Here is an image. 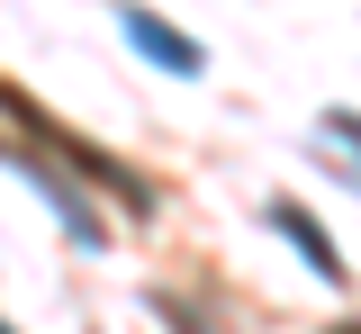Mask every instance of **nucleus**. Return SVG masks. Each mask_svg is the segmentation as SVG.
Listing matches in <instances>:
<instances>
[{
    "label": "nucleus",
    "instance_id": "1",
    "mask_svg": "<svg viewBox=\"0 0 361 334\" xmlns=\"http://www.w3.org/2000/svg\"><path fill=\"white\" fill-rule=\"evenodd\" d=\"M118 27H127V46L145 54V63H163V73H180V82L208 63V54H199V37H180L172 18H154L145 0H118Z\"/></svg>",
    "mask_w": 361,
    "mask_h": 334
},
{
    "label": "nucleus",
    "instance_id": "2",
    "mask_svg": "<svg viewBox=\"0 0 361 334\" xmlns=\"http://www.w3.org/2000/svg\"><path fill=\"white\" fill-rule=\"evenodd\" d=\"M271 226H280V235H289L298 253H307V271H316V280H343V253H334V235L316 226L307 208H271Z\"/></svg>",
    "mask_w": 361,
    "mask_h": 334
},
{
    "label": "nucleus",
    "instance_id": "3",
    "mask_svg": "<svg viewBox=\"0 0 361 334\" xmlns=\"http://www.w3.org/2000/svg\"><path fill=\"white\" fill-rule=\"evenodd\" d=\"M343 334H361V326H343Z\"/></svg>",
    "mask_w": 361,
    "mask_h": 334
},
{
    "label": "nucleus",
    "instance_id": "4",
    "mask_svg": "<svg viewBox=\"0 0 361 334\" xmlns=\"http://www.w3.org/2000/svg\"><path fill=\"white\" fill-rule=\"evenodd\" d=\"M0 334H9V326H0Z\"/></svg>",
    "mask_w": 361,
    "mask_h": 334
}]
</instances>
